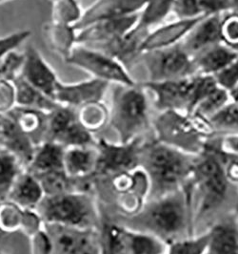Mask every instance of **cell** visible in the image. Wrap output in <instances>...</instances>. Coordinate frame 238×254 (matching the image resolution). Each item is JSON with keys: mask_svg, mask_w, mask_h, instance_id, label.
<instances>
[{"mask_svg": "<svg viewBox=\"0 0 238 254\" xmlns=\"http://www.w3.org/2000/svg\"><path fill=\"white\" fill-rule=\"evenodd\" d=\"M224 138L214 136L195 156L190 180L195 235L231 213H238V187L230 182L222 162Z\"/></svg>", "mask_w": 238, "mask_h": 254, "instance_id": "obj_1", "label": "cell"}, {"mask_svg": "<svg viewBox=\"0 0 238 254\" xmlns=\"http://www.w3.org/2000/svg\"><path fill=\"white\" fill-rule=\"evenodd\" d=\"M110 217L126 229L150 234L167 246L190 238L195 235L190 183L181 190L148 200L133 216Z\"/></svg>", "mask_w": 238, "mask_h": 254, "instance_id": "obj_2", "label": "cell"}, {"mask_svg": "<svg viewBox=\"0 0 238 254\" xmlns=\"http://www.w3.org/2000/svg\"><path fill=\"white\" fill-rule=\"evenodd\" d=\"M195 156L167 145L154 137L143 140L140 168L149 181L148 200L185 189L191 180Z\"/></svg>", "mask_w": 238, "mask_h": 254, "instance_id": "obj_3", "label": "cell"}, {"mask_svg": "<svg viewBox=\"0 0 238 254\" xmlns=\"http://www.w3.org/2000/svg\"><path fill=\"white\" fill-rule=\"evenodd\" d=\"M149 190V181L140 167L108 178H94L99 208L115 218L138 213L148 201Z\"/></svg>", "mask_w": 238, "mask_h": 254, "instance_id": "obj_4", "label": "cell"}, {"mask_svg": "<svg viewBox=\"0 0 238 254\" xmlns=\"http://www.w3.org/2000/svg\"><path fill=\"white\" fill-rule=\"evenodd\" d=\"M42 224L98 229L100 211L95 193L75 191L44 196L34 210Z\"/></svg>", "mask_w": 238, "mask_h": 254, "instance_id": "obj_5", "label": "cell"}, {"mask_svg": "<svg viewBox=\"0 0 238 254\" xmlns=\"http://www.w3.org/2000/svg\"><path fill=\"white\" fill-rule=\"evenodd\" d=\"M151 123L146 90L140 82L135 85L115 84L109 125L116 133L118 142L126 143L143 138L152 128Z\"/></svg>", "mask_w": 238, "mask_h": 254, "instance_id": "obj_6", "label": "cell"}, {"mask_svg": "<svg viewBox=\"0 0 238 254\" xmlns=\"http://www.w3.org/2000/svg\"><path fill=\"white\" fill-rule=\"evenodd\" d=\"M151 127L158 141L191 155H197L215 136L209 120L180 111L159 112Z\"/></svg>", "mask_w": 238, "mask_h": 254, "instance_id": "obj_7", "label": "cell"}, {"mask_svg": "<svg viewBox=\"0 0 238 254\" xmlns=\"http://www.w3.org/2000/svg\"><path fill=\"white\" fill-rule=\"evenodd\" d=\"M146 68L149 81H165L194 76L196 70L192 58L181 42L162 49L142 53L140 58Z\"/></svg>", "mask_w": 238, "mask_h": 254, "instance_id": "obj_8", "label": "cell"}, {"mask_svg": "<svg viewBox=\"0 0 238 254\" xmlns=\"http://www.w3.org/2000/svg\"><path fill=\"white\" fill-rule=\"evenodd\" d=\"M67 63L76 66L94 78L119 85H135L137 81L125 67L103 52L75 44L66 57Z\"/></svg>", "mask_w": 238, "mask_h": 254, "instance_id": "obj_9", "label": "cell"}, {"mask_svg": "<svg viewBox=\"0 0 238 254\" xmlns=\"http://www.w3.org/2000/svg\"><path fill=\"white\" fill-rule=\"evenodd\" d=\"M44 141L55 142L65 148L94 146L96 143L94 135L79 123L76 108L62 104L47 113Z\"/></svg>", "mask_w": 238, "mask_h": 254, "instance_id": "obj_10", "label": "cell"}, {"mask_svg": "<svg viewBox=\"0 0 238 254\" xmlns=\"http://www.w3.org/2000/svg\"><path fill=\"white\" fill-rule=\"evenodd\" d=\"M143 138L130 142L96 140L97 166L94 178H108L140 167V147Z\"/></svg>", "mask_w": 238, "mask_h": 254, "instance_id": "obj_11", "label": "cell"}, {"mask_svg": "<svg viewBox=\"0 0 238 254\" xmlns=\"http://www.w3.org/2000/svg\"><path fill=\"white\" fill-rule=\"evenodd\" d=\"M50 242V254H100L97 229L42 224Z\"/></svg>", "mask_w": 238, "mask_h": 254, "instance_id": "obj_12", "label": "cell"}, {"mask_svg": "<svg viewBox=\"0 0 238 254\" xmlns=\"http://www.w3.org/2000/svg\"><path fill=\"white\" fill-rule=\"evenodd\" d=\"M191 77V76H190ZM190 77L165 80L140 82L146 91L153 96V105L159 112L180 111L190 112Z\"/></svg>", "mask_w": 238, "mask_h": 254, "instance_id": "obj_13", "label": "cell"}, {"mask_svg": "<svg viewBox=\"0 0 238 254\" xmlns=\"http://www.w3.org/2000/svg\"><path fill=\"white\" fill-rule=\"evenodd\" d=\"M150 32V30L140 27L137 23L133 29L122 37L90 48L103 52L112 57L130 72V70H132L134 66L140 62L142 55L141 47Z\"/></svg>", "mask_w": 238, "mask_h": 254, "instance_id": "obj_14", "label": "cell"}, {"mask_svg": "<svg viewBox=\"0 0 238 254\" xmlns=\"http://www.w3.org/2000/svg\"><path fill=\"white\" fill-rule=\"evenodd\" d=\"M145 3L146 0H97L82 13L73 28L79 31L95 22L139 14Z\"/></svg>", "mask_w": 238, "mask_h": 254, "instance_id": "obj_15", "label": "cell"}, {"mask_svg": "<svg viewBox=\"0 0 238 254\" xmlns=\"http://www.w3.org/2000/svg\"><path fill=\"white\" fill-rule=\"evenodd\" d=\"M109 85L110 83L94 77L77 83H64L58 80L53 93V101L78 108L90 102H101Z\"/></svg>", "mask_w": 238, "mask_h": 254, "instance_id": "obj_16", "label": "cell"}, {"mask_svg": "<svg viewBox=\"0 0 238 254\" xmlns=\"http://www.w3.org/2000/svg\"><path fill=\"white\" fill-rule=\"evenodd\" d=\"M139 14L103 20L87 26L75 34V44L95 47L120 38L138 23Z\"/></svg>", "mask_w": 238, "mask_h": 254, "instance_id": "obj_17", "label": "cell"}, {"mask_svg": "<svg viewBox=\"0 0 238 254\" xmlns=\"http://www.w3.org/2000/svg\"><path fill=\"white\" fill-rule=\"evenodd\" d=\"M23 55L24 60L19 75L35 88L53 100V93L58 82L54 71L33 45H29Z\"/></svg>", "mask_w": 238, "mask_h": 254, "instance_id": "obj_18", "label": "cell"}, {"mask_svg": "<svg viewBox=\"0 0 238 254\" xmlns=\"http://www.w3.org/2000/svg\"><path fill=\"white\" fill-rule=\"evenodd\" d=\"M207 233L208 244L204 254H238V213L222 217Z\"/></svg>", "mask_w": 238, "mask_h": 254, "instance_id": "obj_19", "label": "cell"}, {"mask_svg": "<svg viewBox=\"0 0 238 254\" xmlns=\"http://www.w3.org/2000/svg\"><path fill=\"white\" fill-rule=\"evenodd\" d=\"M221 14L205 16L181 41L184 50L192 58L201 51L221 43Z\"/></svg>", "mask_w": 238, "mask_h": 254, "instance_id": "obj_20", "label": "cell"}, {"mask_svg": "<svg viewBox=\"0 0 238 254\" xmlns=\"http://www.w3.org/2000/svg\"><path fill=\"white\" fill-rule=\"evenodd\" d=\"M0 147L16 156L23 168L30 164L36 145L7 114H0Z\"/></svg>", "mask_w": 238, "mask_h": 254, "instance_id": "obj_21", "label": "cell"}, {"mask_svg": "<svg viewBox=\"0 0 238 254\" xmlns=\"http://www.w3.org/2000/svg\"><path fill=\"white\" fill-rule=\"evenodd\" d=\"M203 17L194 19H177L176 21L159 26L150 31L145 38L141 51L142 53L162 49L180 43L194 25Z\"/></svg>", "mask_w": 238, "mask_h": 254, "instance_id": "obj_22", "label": "cell"}, {"mask_svg": "<svg viewBox=\"0 0 238 254\" xmlns=\"http://www.w3.org/2000/svg\"><path fill=\"white\" fill-rule=\"evenodd\" d=\"M97 149L94 146H74L65 148L64 171L72 179L93 178L97 166Z\"/></svg>", "mask_w": 238, "mask_h": 254, "instance_id": "obj_23", "label": "cell"}, {"mask_svg": "<svg viewBox=\"0 0 238 254\" xmlns=\"http://www.w3.org/2000/svg\"><path fill=\"white\" fill-rule=\"evenodd\" d=\"M45 196L38 179L23 170L15 180L7 202L23 210H35Z\"/></svg>", "mask_w": 238, "mask_h": 254, "instance_id": "obj_24", "label": "cell"}, {"mask_svg": "<svg viewBox=\"0 0 238 254\" xmlns=\"http://www.w3.org/2000/svg\"><path fill=\"white\" fill-rule=\"evenodd\" d=\"M65 147L51 141H44L36 146L34 156L25 171L35 177L53 171H64L63 158Z\"/></svg>", "mask_w": 238, "mask_h": 254, "instance_id": "obj_25", "label": "cell"}, {"mask_svg": "<svg viewBox=\"0 0 238 254\" xmlns=\"http://www.w3.org/2000/svg\"><path fill=\"white\" fill-rule=\"evenodd\" d=\"M238 57L237 52L224 43L213 45L192 57L196 74L214 76Z\"/></svg>", "mask_w": 238, "mask_h": 254, "instance_id": "obj_26", "label": "cell"}, {"mask_svg": "<svg viewBox=\"0 0 238 254\" xmlns=\"http://www.w3.org/2000/svg\"><path fill=\"white\" fill-rule=\"evenodd\" d=\"M47 113L32 108L14 106L7 115H9L19 129L27 135L37 146L44 141Z\"/></svg>", "mask_w": 238, "mask_h": 254, "instance_id": "obj_27", "label": "cell"}, {"mask_svg": "<svg viewBox=\"0 0 238 254\" xmlns=\"http://www.w3.org/2000/svg\"><path fill=\"white\" fill-rule=\"evenodd\" d=\"M231 10V0H176L172 13L177 19H194Z\"/></svg>", "mask_w": 238, "mask_h": 254, "instance_id": "obj_28", "label": "cell"}, {"mask_svg": "<svg viewBox=\"0 0 238 254\" xmlns=\"http://www.w3.org/2000/svg\"><path fill=\"white\" fill-rule=\"evenodd\" d=\"M100 211L98 227L100 254H131L127 244L125 229L113 218Z\"/></svg>", "mask_w": 238, "mask_h": 254, "instance_id": "obj_29", "label": "cell"}, {"mask_svg": "<svg viewBox=\"0 0 238 254\" xmlns=\"http://www.w3.org/2000/svg\"><path fill=\"white\" fill-rule=\"evenodd\" d=\"M13 83L15 92V106L50 112L59 105V103L31 85L19 74L13 78Z\"/></svg>", "mask_w": 238, "mask_h": 254, "instance_id": "obj_30", "label": "cell"}, {"mask_svg": "<svg viewBox=\"0 0 238 254\" xmlns=\"http://www.w3.org/2000/svg\"><path fill=\"white\" fill-rule=\"evenodd\" d=\"M79 123L90 133L102 130L110 121V109L101 102H90L76 108Z\"/></svg>", "mask_w": 238, "mask_h": 254, "instance_id": "obj_31", "label": "cell"}, {"mask_svg": "<svg viewBox=\"0 0 238 254\" xmlns=\"http://www.w3.org/2000/svg\"><path fill=\"white\" fill-rule=\"evenodd\" d=\"M23 170L15 155L0 147V202H7L15 180Z\"/></svg>", "mask_w": 238, "mask_h": 254, "instance_id": "obj_32", "label": "cell"}, {"mask_svg": "<svg viewBox=\"0 0 238 254\" xmlns=\"http://www.w3.org/2000/svg\"><path fill=\"white\" fill-rule=\"evenodd\" d=\"M123 227V226H122ZM125 229L127 244L131 254H166L168 246L158 238L137 230Z\"/></svg>", "mask_w": 238, "mask_h": 254, "instance_id": "obj_33", "label": "cell"}, {"mask_svg": "<svg viewBox=\"0 0 238 254\" xmlns=\"http://www.w3.org/2000/svg\"><path fill=\"white\" fill-rule=\"evenodd\" d=\"M176 0H146V3L139 13L138 25L150 30L151 27L163 22L172 13Z\"/></svg>", "mask_w": 238, "mask_h": 254, "instance_id": "obj_34", "label": "cell"}, {"mask_svg": "<svg viewBox=\"0 0 238 254\" xmlns=\"http://www.w3.org/2000/svg\"><path fill=\"white\" fill-rule=\"evenodd\" d=\"M215 136H238V105L230 102L210 120Z\"/></svg>", "mask_w": 238, "mask_h": 254, "instance_id": "obj_35", "label": "cell"}, {"mask_svg": "<svg viewBox=\"0 0 238 254\" xmlns=\"http://www.w3.org/2000/svg\"><path fill=\"white\" fill-rule=\"evenodd\" d=\"M230 102L229 92L217 86L195 106L191 114L210 120Z\"/></svg>", "mask_w": 238, "mask_h": 254, "instance_id": "obj_36", "label": "cell"}, {"mask_svg": "<svg viewBox=\"0 0 238 254\" xmlns=\"http://www.w3.org/2000/svg\"><path fill=\"white\" fill-rule=\"evenodd\" d=\"M217 83L213 76L195 74L190 77V112L192 110L199 102L206 98L211 92L217 87Z\"/></svg>", "mask_w": 238, "mask_h": 254, "instance_id": "obj_37", "label": "cell"}, {"mask_svg": "<svg viewBox=\"0 0 238 254\" xmlns=\"http://www.w3.org/2000/svg\"><path fill=\"white\" fill-rule=\"evenodd\" d=\"M208 244L207 231L168 246L166 254H204Z\"/></svg>", "mask_w": 238, "mask_h": 254, "instance_id": "obj_38", "label": "cell"}, {"mask_svg": "<svg viewBox=\"0 0 238 254\" xmlns=\"http://www.w3.org/2000/svg\"><path fill=\"white\" fill-rule=\"evenodd\" d=\"M221 41L238 54V13L232 10L221 15Z\"/></svg>", "mask_w": 238, "mask_h": 254, "instance_id": "obj_39", "label": "cell"}, {"mask_svg": "<svg viewBox=\"0 0 238 254\" xmlns=\"http://www.w3.org/2000/svg\"><path fill=\"white\" fill-rule=\"evenodd\" d=\"M24 55L16 52H10L0 60V81L9 80L13 78L20 72L23 64Z\"/></svg>", "mask_w": 238, "mask_h": 254, "instance_id": "obj_40", "label": "cell"}, {"mask_svg": "<svg viewBox=\"0 0 238 254\" xmlns=\"http://www.w3.org/2000/svg\"><path fill=\"white\" fill-rule=\"evenodd\" d=\"M214 79L219 87L230 92L238 84V57L224 69L216 73Z\"/></svg>", "mask_w": 238, "mask_h": 254, "instance_id": "obj_41", "label": "cell"}, {"mask_svg": "<svg viewBox=\"0 0 238 254\" xmlns=\"http://www.w3.org/2000/svg\"><path fill=\"white\" fill-rule=\"evenodd\" d=\"M15 106V92L13 81H0V114H6Z\"/></svg>", "mask_w": 238, "mask_h": 254, "instance_id": "obj_42", "label": "cell"}, {"mask_svg": "<svg viewBox=\"0 0 238 254\" xmlns=\"http://www.w3.org/2000/svg\"><path fill=\"white\" fill-rule=\"evenodd\" d=\"M31 35L30 31H20L8 37L0 38V60L8 53L13 51Z\"/></svg>", "mask_w": 238, "mask_h": 254, "instance_id": "obj_43", "label": "cell"}, {"mask_svg": "<svg viewBox=\"0 0 238 254\" xmlns=\"http://www.w3.org/2000/svg\"><path fill=\"white\" fill-rule=\"evenodd\" d=\"M222 162L228 179L232 184L238 187V156L229 151L225 146L222 150Z\"/></svg>", "mask_w": 238, "mask_h": 254, "instance_id": "obj_44", "label": "cell"}, {"mask_svg": "<svg viewBox=\"0 0 238 254\" xmlns=\"http://www.w3.org/2000/svg\"><path fill=\"white\" fill-rule=\"evenodd\" d=\"M224 146L229 151L235 153L238 156V136L225 137L224 138Z\"/></svg>", "mask_w": 238, "mask_h": 254, "instance_id": "obj_45", "label": "cell"}, {"mask_svg": "<svg viewBox=\"0 0 238 254\" xmlns=\"http://www.w3.org/2000/svg\"><path fill=\"white\" fill-rule=\"evenodd\" d=\"M229 96H230V101L238 105V84L234 89L229 92Z\"/></svg>", "mask_w": 238, "mask_h": 254, "instance_id": "obj_46", "label": "cell"}, {"mask_svg": "<svg viewBox=\"0 0 238 254\" xmlns=\"http://www.w3.org/2000/svg\"><path fill=\"white\" fill-rule=\"evenodd\" d=\"M232 3V11L238 13V0H231Z\"/></svg>", "mask_w": 238, "mask_h": 254, "instance_id": "obj_47", "label": "cell"}]
</instances>
